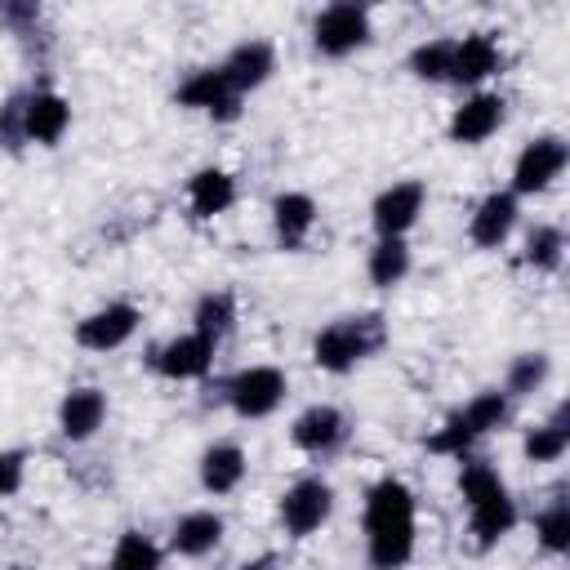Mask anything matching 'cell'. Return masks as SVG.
<instances>
[{
  "mask_svg": "<svg viewBox=\"0 0 570 570\" xmlns=\"http://www.w3.org/2000/svg\"><path fill=\"white\" fill-rule=\"evenodd\" d=\"M570 165V142L561 134H534L530 142H521L517 160H512V178H508V191L517 200L525 196H543L548 187H557V178L566 174Z\"/></svg>",
  "mask_w": 570,
  "mask_h": 570,
  "instance_id": "7",
  "label": "cell"
},
{
  "mask_svg": "<svg viewBox=\"0 0 570 570\" xmlns=\"http://www.w3.org/2000/svg\"><path fill=\"white\" fill-rule=\"evenodd\" d=\"M223 534H227L223 512H214V508H191V512H183V517L174 521V530H169V552H174V557H187V561H200V557L218 552Z\"/></svg>",
  "mask_w": 570,
  "mask_h": 570,
  "instance_id": "23",
  "label": "cell"
},
{
  "mask_svg": "<svg viewBox=\"0 0 570 570\" xmlns=\"http://www.w3.org/2000/svg\"><path fill=\"white\" fill-rule=\"evenodd\" d=\"M289 396V374L281 365H240L227 383H223V401L236 419L254 423V419H272Z\"/></svg>",
  "mask_w": 570,
  "mask_h": 570,
  "instance_id": "6",
  "label": "cell"
},
{
  "mask_svg": "<svg viewBox=\"0 0 570 570\" xmlns=\"http://www.w3.org/2000/svg\"><path fill=\"white\" fill-rule=\"evenodd\" d=\"M548 379H552V356H548L543 347H530V352H517V356L508 361L499 392L517 405V401H525V396L543 392V383H548Z\"/></svg>",
  "mask_w": 570,
  "mask_h": 570,
  "instance_id": "26",
  "label": "cell"
},
{
  "mask_svg": "<svg viewBox=\"0 0 570 570\" xmlns=\"http://www.w3.org/2000/svg\"><path fill=\"white\" fill-rule=\"evenodd\" d=\"M27 481V450H0V503L13 499Z\"/></svg>",
  "mask_w": 570,
  "mask_h": 570,
  "instance_id": "34",
  "label": "cell"
},
{
  "mask_svg": "<svg viewBox=\"0 0 570 570\" xmlns=\"http://www.w3.org/2000/svg\"><path fill=\"white\" fill-rule=\"evenodd\" d=\"M276 517H281V530L289 539H312L321 534V525H330L334 517V485L316 472L289 481L281 490V503H276Z\"/></svg>",
  "mask_w": 570,
  "mask_h": 570,
  "instance_id": "8",
  "label": "cell"
},
{
  "mask_svg": "<svg viewBox=\"0 0 570 570\" xmlns=\"http://www.w3.org/2000/svg\"><path fill=\"white\" fill-rule=\"evenodd\" d=\"M22 125H27V147H58L71 129V102L58 89H27Z\"/></svg>",
  "mask_w": 570,
  "mask_h": 570,
  "instance_id": "21",
  "label": "cell"
},
{
  "mask_svg": "<svg viewBox=\"0 0 570 570\" xmlns=\"http://www.w3.org/2000/svg\"><path fill=\"white\" fill-rule=\"evenodd\" d=\"M450 58H454V36H428L405 53V71L423 85H450Z\"/></svg>",
  "mask_w": 570,
  "mask_h": 570,
  "instance_id": "30",
  "label": "cell"
},
{
  "mask_svg": "<svg viewBox=\"0 0 570 570\" xmlns=\"http://www.w3.org/2000/svg\"><path fill=\"white\" fill-rule=\"evenodd\" d=\"M387 347V321L383 312H347L316 330L312 338V365L321 374H352L370 356Z\"/></svg>",
  "mask_w": 570,
  "mask_h": 570,
  "instance_id": "3",
  "label": "cell"
},
{
  "mask_svg": "<svg viewBox=\"0 0 570 570\" xmlns=\"http://www.w3.org/2000/svg\"><path fill=\"white\" fill-rule=\"evenodd\" d=\"M214 356H218V347L209 338H200L196 330H183V334L156 343L147 352V365H151V374H160L169 383H196L214 370Z\"/></svg>",
  "mask_w": 570,
  "mask_h": 570,
  "instance_id": "14",
  "label": "cell"
},
{
  "mask_svg": "<svg viewBox=\"0 0 570 570\" xmlns=\"http://www.w3.org/2000/svg\"><path fill=\"white\" fill-rule=\"evenodd\" d=\"M459 499L468 508V534H472L476 552L499 548L521 521V508H517L512 490L503 485L499 468L490 459H481V454H463L459 459Z\"/></svg>",
  "mask_w": 570,
  "mask_h": 570,
  "instance_id": "2",
  "label": "cell"
},
{
  "mask_svg": "<svg viewBox=\"0 0 570 570\" xmlns=\"http://www.w3.org/2000/svg\"><path fill=\"white\" fill-rule=\"evenodd\" d=\"M245 476H249V454H245L240 441H209L196 459V481L214 499L236 494L245 485Z\"/></svg>",
  "mask_w": 570,
  "mask_h": 570,
  "instance_id": "19",
  "label": "cell"
},
{
  "mask_svg": "<svg viewBox=\"0 0 570 570\" xmlns=\"http://www.w3.org/2000/svg\"><path fill=\"white\" fill-rule=\"evenodd\" d=\"M22 98H27V89H18V94H4V98H0V151H9V156H22V151H27Z\"/></svg>",
  "mask_w": 570,
  "mask_h": 570,
  "instance_id": "33",
  "label": "cell"
},
{
  "mask_svg": "<svg viewBox=\"0 0 570 570\" xmlns=\"http://www.w3.org/2000/svg\"><path fill=\"white\" fill-rule=\"evenodd\" d=\"M534 548L543 557H552V561L570 552V499L566 494H552L534 512Z\"/></svg>",
  "mask_w": 570,
  "mask_h": 570,
  "instance_id": "29",
  "label": "cell"
},
{
  "mask_svg": "<svg viewBox=\"0 0 570 570\" xmlns=\"http://www.w3.org/2000/svg\"><path fill=\"white\" fill-rule=\"evenodd\" d=\"M40 27H45V9L36 0H0V31L27 45L31 36H40Z\"/></svg>",
  "mask_w": 570,
  "mask_h": 570,
  "instance_id": "32",
  "label": "cell"
},
{
  "mask_svg": "<svg viewBox=\"0 0 570 570\" xmlns=\"http://www.w3.org/2000/svg\"><path fill=\"white\" fill-rule=\"evenodd\" d=\"M508 120V98L499 89H472L454 111H450V125H445V138L454 147H481L490 142Z\"/></svg>",
  "mask_w": 570,
  "mask_h": 570,
  "instance_id": "13",
  "label": "cell"
},
{
  "mask_svg": "<svg viewBox=\"0 0 570 570\" xmlns=\"http://www.w3.org/2000/svg\"><path fill=\"white\" fill-rule=\"evenodd\" d=\"M428 209V183L423 178H401V183H387L374 200H370V227H374V240H405L419 218Z\"/></svg>",
  "mask_w": 570,
  "mask_h": 570,
  "instance_id": "9",
  "label": "cell"
},
{
  "mask_svg": "<svg viewBox=\"0 0 570 570\" xmlns=\"http://www.w3.org/2000/svg\"><path fill=\"white\" fill-rule=\"evenodd\" d=\"M517 223H521V200L508 187H494V191H485L472 205V214H468V240L476 249H503L508 236L517 232Z\"/></svg>",
  "mask_w": 570,
  "mask_h": 570,
  "instance_id": "15",
  "label": "cell"
},
{
  "mask_svg": "<svg viewBox=\"0 0 570 570\" xmlns=\"http://www.w3.org/2000/svg\"><path fill=\"white\" fill-rule=\"evenodd\" d=\"M107 570H165V548L142 530H125L111 548Z\"/></svg>",
  "mask_w": 570,
  "mask_h": 570,
  "instance_id": "31",
  "label": "cell"
},
{
  "mask_svg": "<svg viewBox=\"0 0 570 570\" xmlns=\"http://www.w3.org/2000/svg\"><path fill=\"white\" fill-rule=\"evenodd\" d=\"M240 570H281V552H258V557L240 561Z\"/></svg>",
  "mask_w": 570,
  "mask_h": 570,
  "instance_id": "35",
  "label": "cell"
},
{
  "mask_svg": "<svg viewBox=\"0 0 570 570\" xmlns=\"http://www.w3.org/2000/svg\"><path fill=\"white\" fill-rule=\"evenodd\" d=\"M414 267V254H410V240H374L370 254H365V281L374 289H396Z\"/></svg>",
  "mask_w": 570,
  "mask_h": 570,
  "instance_id": "28",
  "label": "cell"
},
{
  "mask_svg": "<svg viewBox=\"0 0 570 570\" xmlns=\"http://www.w3.org/2000/svg\"><path fill=\"white\" fill-rule=\"evenodd\" d=\"M218 71L227 76V85H232L240 98H249V94H258V89L276 76V45H272V40H263V36L236 40V45L223 53Z\"/></svg>",
  "mask_w": 570,
  "mask_h": 570,
  "instance_id": "16",
  "label": "cell"
},
{
  "mask_svg": "<svg viewBox=\"0 0 570 570\" xmlns=\"http://www.w3.org/2000/svg\"><path fill=\"white\" fill-rule=\"evenodd\" d=\"M236 321H240V307H236V294L232 289H205L191 303V330L200 338H209L214 347H223V338L236 330Z\"/></svg>",
  "mask_w": 570,
  "mask_h": 570,
  "instance_id": "25",
  "label": "cell"
},
{
  "mask_svg": "<svg viewBox=\"0 0 570 570\" xmlns=\"http://www.w3.org/2000/svg\"><path fill=\"white\" fill-rule=\"evenodd\" d=\"M174 102L187 107V111L209 116L214 125H232V120H240V111H245V98L227 85V76L218 71V62H214V67H191V71L178 80Z\"/></svg>",
  "mask_w": 570,
  "mask_h": 570,
  "instance_id": "11",
  "label": "cell"
},
{
  "mask_svg": "<svg viewBox=\"0 0 570 570\" xmlns=\"http://www.w3.org/2000/svg\"><path fill=\"white\" fill-rule=\"evenodd\" d=\"M499 67H503V45H499L494 31H468V36H454L450 85L481 89L490 76H499Z\"/></svg>",
  "mask_w": 570,
  "mask_h": 570,
  "instance_id": "17",
  "label": "cell"
},
{
  "mask_svg": "<svg viewBox=\"0 0 570 570\" xmlns=\"http://www.w3.org/2000/svg\"><path fill=\"white\" fill-rule=\"evenodd\" d=\"M566 263V232L557 223H534L521 236V267H530L534 276H552Z\"/></svg>",
  "mask_w": 570,
  "mask_h": 570,
  "instance_id": "27",
  "label": "cell"
},
{
  "mask_svg": "<svg viewBox=\"0 0 570 570\" xmlns=\"http://www.w3.org/2000/svg\"><path fill=\"white\" fill-rule=\"evenodd\" d=\"M566 450H570V405L557 401L543 423H530L525 428L521 454H525V463H561Z\"/></svg>",
  "mask_w": 570,
  "mask_h": 570,
  "instance_id": "24",
  "label": "cell"
},
{
  "mask_svg": "<svg viewBox=\"0 0 570 570\" xmlns=\"http://www.w3.org/2000/svg\"><path fill=\"white\" fill-rule=\"evenodd\" d=\"M183 196H187V214H191L196 223H214V218H223V214L236 205L240 187H236V174H232V169H223V165H200V169L187 178Z\"/></svg>",
  "mask_w": 570,
  "mask_h": 570,
  "instance_id": "22",
  "label": "cell"
},
{
  "mask_svg": "<svg viewBox=\"0 0 570 570\" xmlns=\"http://www.w3.org/2000/svg\"><path fill=\"white\" fill-rule=\"evenodd\" d=\"M370 40H374V18L356 0H334V4L316 9V18H312V49H316V58L343 62V58L361 53Z\"/></svg>",
  "mask_w": 570,
  "mask_h": 570,
  "instance_id": "5",
  "label": "cell"
},
{
  "mask_svg": "<svg viewBox=\"0 0 570 570\" xmlns=\"http://www.w3.org/2000/svg\"><path fill=\"white\" fill-rule=\"evenodd\" d=\"M361 534L370 570H405L419 548V499L401 476H379L361 499Z\"/></svg>",
  "mask_w": 570,
  "mask_h": 570,
  "instance_id": "1",
  "label": "cell"
},
{
  "mask_svg": "<svg viewBox=\"0 0 570 570\" xmlns=\"http://www.w3.org/2000/svg\"><path fill=\"white\" fill-rule=\"evenodd\" d=\"M267 218H272V240L294 254L312 240V232L321 223V205H316L312 191H276Z\"/></svg>",
  "mask_w": 570,
  "mask_h": 570,
  "instance_id": "18",
  "label": "cell"
},
{
  "mask_svg": "<svg viewBox=\"0 0 570 570\" xmlns=\"http://www.w3.org/2000/svg\"><path fill=\"white\" fill-rule=\"evenodd\" d=\"M107 423V392L94 387V383H80L71 392H62L58 401V436L71 441V445H85L102 432Z\"/></svg>",
  "mask_w": 570,
  "mask_h": 570,
  "instance_id": "20",
  "label": "cell"
},
{
  "mask_svg": "<svg viewBox=\"0 0 570 570\" xmlns=\"http://www.w3.org/2000/svg\"><path fill=\"white\" fill-rule=\"evenodd\" d=\"M347 436H352V419L330 401H312L289 423V445L307 459H334L347 445Z\"/></svg>",
  "mask_w": 570,
  "mask_h": 570,
  "instance_id": "12",
  "label": "cell"
},
{
  "mask_svg": "<svg viewBox=\"0 0 570 570\" xmlns=\"http://www.w3.org/2000/svg\"><path fill=\"white\" fill-rule=\"evenodd\" d=\"M138 330H142V307L129 303V298H111V303L85 312V316L76 321L71 338H76V347L107 356V352H120Z\"/></svg>",
  "mask_w": 570,
  "mask_h": 570,
  "instance_id": "10",
  "label": "cell"
},
{
  "mask_svg": "<svg viewBox=\"0 0 570 570\" xmlns=\"http://www.w3.org/2000/svg\"><path fill=\"white\" fill-rule=\"evenodd\" d=\"M508 419H512V401H508L499 387H485V392L468 396L459 410H450V414L423 436V450L436 454V459L476 454V445H481L490 432H499Z\"/></svg>",
  "mask_w": 570,
  "mask_h": 570,
  "instance_id": "4",
  "label": "cell"
}]
</instances>
